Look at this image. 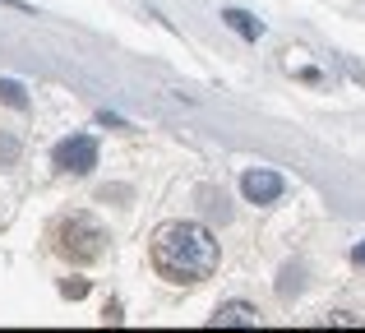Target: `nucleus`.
<instances>
[{
    "instance_id": "nucleus-1",
    "label": "nucleus",
    "mask_w": 365,
    "mask_h": 333,
    "mask_svg": "<svg viewBox=\"0 0 365 333\" xmlns=\"http://www.w3.org/2000/svg\"><path fill=\"white\" fill-rule=\"evenodd\" d=\"M153 264L167 282H204L217 269V241L199 222H171L153 241Z\"/></svg>"
},
{
    "instance_id": "nucleus-4",
    "label": "nucleus",
    "mask_w": 365,
    "mask_h": 333,
    "mask_svg": "<svg viewBox=\"0 0 365 333\" xmlns=\"http://www.w3.org/2000/svg\"><path fill=\"white\" fill-rule=\"evenodd\" d=\"M282 190H287V180L277 176V171H268V167L245 171V176H241V195L250 199V204H277Z\"/></svg>"
},
{
    "instance_id": "nucleus-3",
    "label": "nucleus",
    "mask_w": 365,
    "mask_h": 333,
    "mask_svg": "<svg viewBox=\"0 0 365 333\" xmlns=\"http://www.w3.org/2000/svg\"><path fill=\"white\" fill-rule=\"evenodd\" d=\"M51 163H56V171H65V176H88V171L98 167V139H93V135L61 139L56 153H51Z\"/></svg>"
},
{
    "instance_id": "nucleus-7",
    "label": "nucleus",
    "mask_w": 365,
    "mask_h": 333,
    "mask_svg": "<svg viewBox=\"0 0 365 333\" xmlns=\"http://www.w3.org/2000/svg\"><path fill=\"white\" fill-rule=\"evenodd\" d=\"M0 102L14 107V111H28V88L19 79H0Z\"/></svg>"
},
{
    "instance_id": "nucleus-2",
    "label": "nucleus",
    "mask_w": 365,
    "mask_h": 333,
    "mask_svg": "<svg viewBox=\"0 0 365 333\" xmlns=\"http://www.w3.org/2000/svg\"><path fill=\"white\" fill-rule=\"evenodd\" d=\"M56 250L74 264H93V260L107 255V232H102V222H93L88 213H74L56 227Z\"/></svg>"
},
{
    "instance_id": "nucleus-6",
    "label": "nucleus",
    "mask_w": 365,
    "mask_h": 333,
    "mask_svg": "<svg viewBox=\"0 0 365 333\" xmlns=\"http://www.w3.org/2000/svg\"><path fill=\"white\" fill-rule=\"evenodd\" d=\"M222 19H227V28H236V33L245 37V42H255V37L264 33V24H259L255 14H245V9H222Z\"/></svg>"
},
{
    "instance_id": "nucleus-9",
    "label": "nucleus",
    "mask_w": 365,
    "mask_h": 333,
    "mask_svg": "<svg viewBox=\"0 0 365 333\" xmlns=\"http://www.w3.org/2000/svg\"><path fill=\"white\" fill-rule=\"evenodd\" d=\"M351 255H356V264H365V241L356 245V250H351Z\"/></svg>"
},
{
    "instance_id": "nucleus-5",
    "label": "nucleus",
    "mask_w": 365,
    "mask_h": 333,
    "mask_svg": "<svg viewBox=\"0 0 365 333\" xmlns=\"http://www.w3.org/2000/svg\"><path fill=\"white\" fill-rule=\"evenodd\" d=\"M208 324H213V329H255L259 324V310L250 306V301H227V306L213 310Z\"/></svg>"
},
{
    "instance_id": "nucleus-8",
    "label": "nucleus",
    "mask_w": 365,
    "mask_h": 333,
    "mask_svg": "<svg viewBox=\"0 0 365 333\" xmlns=\"http://www.w3.org/2000/svg\"><path fill=\"white\" fill-rule=\"evenodd\" d=\"M19 153H24V144H19L14 135H5V130H0V171H9L19 163Z\"/></svg>"
}]
</instances>
